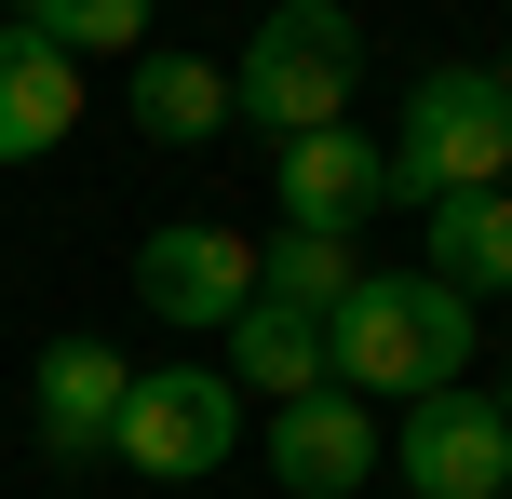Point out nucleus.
Here are the masks:
<instances>
[{
  "label": "nucleus",
  "instance_id": "16",
  "mask_svg": "<svg viewBox=\"0 0 512 499\" xmlns=\"http://www.w3.org/2000/svg\"><path fill=\"white\" fill-rule=\"evenodd\" d=\"M486 405H499V419H512V378H499V392H486Z\"/></svg>",
  "mask_w": 512,
  "mask_h": 499
},
{
  "label": "nucleus",
  "instance_id": "7",
  "mask_svg": "<svg viewBox=\"0 0 512 499\" xmlns=\"http://www.w3.org/2000/svg\"><path fill=\"white\" fill-rule=\"evenodd\" d=\"M122 392L135 365L108 338H41V365H27V432H41L54 473H81V459H108V432H122Z\"/></svg>",
  "mask_w": 512,
  "mask_h": 499
},
{
  "label": "nucleus",
  "instance_id": "5",
  "mask_svg": "<svg viewBox=\"0 0 512 499\" xmlns=\"http://www.w3.org/2000/svg\"><path fill=\"white\" fill-rule=\"evenodd\" d=\"M135 311L176 324V338H230V324L256 311V243L216 230V216H176V230L135 243Z\"/></svg>",
  "mask_w": 512,
  "mask_h": 499
},
{
  "label": "nucleus",
  "instance_id": "15",
  "mask_svg": "<svg viewBox=\"0 0 512 499\" xmlns=\"http://www.w3.org/2000/svg\"><path fill=\"white\" fill-rule=\"evenodd\" d=\"M27 27H41L54 54H149V0H27Z\"/></svg>",
  "mask_w": 512,
  "mask_h": 499
},
{
  "label": "nucleus",
  "instance_id": "11",
  "mask_svg": "<svg viewBox=\"0 0 512 499\" xmlns=\"http://www.w3.org/2000/svg\"><path fill=\"white\" fill-rule=\"evenodd\" d=\"M135 135H162V149H203L216 122H243V95H230V68L216 54H135Z\"/></svg>",
  "mask_w": 512,
  "mask_h": 499
},
{
  "label": "nucleus",
  "instance_id": "18",
  "mask_svg": "<svg viewBox=\"0 0 512 499\" xmlns=\"http://www.w3.org/2000/svg\"><path fill=\"white\" fill-rule=\"evenodd\" d=\"M499 499H512V486H499Z\"/></svg>",
  "mask_w": 512,
  "mask_h": 499
},
{
  "label": "nucleus",
  "instance_id": "14",
  "mask_svg": "<svg viewBox=\"0 0 512 499\" xmlns=\"http://www.w3.org/2000/svg\"><path fill=\"white\" fill-rule=\"evenodd\" d=\"M351 284H364L351 230H270V243H256V297H283V311H310V324H337Z\"/></svg>",
  "mask_w": 512,
  "mask_h": 499
},
{
  "label": "nucleus",
  "instance_id": "3",
  "mask_svg": "<svg viewBox=\"0 0 512 499\" xmlns=\"http://www.w3.org/2000/svg\"><path fill=\"white\" fill-rule=\"evenodd\" d=\"M351 81H364V27L337 14V0H283V14H256L230 95H243V122H270V149H283V135L351 122Z\"/></svg>",
  "mask_w": 512,
  "mask_h": 499
},
{
  "label": "nucleus",
  "instance_id": "1",
  "mask_svg": "<svg viewBox=\"0 0 512 499\" xmlns=\"http://www.w3.org/2000/svg\"><path fill=\"white\" fill-rule=\"evenodd\" d=\"M459 365H472V297L459 284H432V270H364L351 297H337V324H324V378L337 392H459Z\"/></svg>",
  "mask_w": 512,
  "mask_h": 499
},
{
  "label": "nucleus",
  "instance_id": "8",
  "mask_svg": "<svg viewBox=\"0 0 512 499\" xmlns=\"http://www.w3.org/2000/svg\"><path fill=\"white\" fill-rule=\"evenodd\" d=\"M378 459H391L378 405H364V392H337V378H324V392H297V405L270 419V473H283V499H351Z\"/></svg>",
  "mask_w": 512,
  "mask_h": 499
},
{
  "label": "nucleus",
  "instance_id": "13",
  "mask_svg": "<svg viewBox=\"0 0 512 499\" xmlns=\"http://www.w3.org/2000/svg\"><path fill=\"white\" fill-rule=\"evenodd\" d=\"M432 284H459V297H499L512 284V189L432 203Z\"/></svg>",
  "mask_w": 512,
  "mask_h": 499
},
{
  "label": "nucleus",
  "instance_id": "9",
  "mask_svg": "<svg viewBox=\"0 0 512 499\" xmlns=\"http://www.w3.org/2000/svg\"><path fill=\"white\" fill-rule=\"evenodd\" d=\"M270 189H283V230H364L391 203V162L364 122H324V135H283L270 149Z\"/></svg>",
  "mask_w": 512,
  "mask_h": 499
},
{
  "label": "nucleus",
  "instance_id": "10",
  "mask_svg": "<svg viewBox=\"0 0 512 499\" xmlns=\"http://www.w3.org/2000/svg\"><path fill=\"white\" fill-rule=\"evenodd\" d=\"M68 122H81V68L14 14V27H0V162H54Z\"/></svg>",
  "mask_w": 512,
  "mask_h": 499
},
{
  "label": "nucleus",
  "instance_id": "6",
  "mask_svg": "<svg viewBox=\"0 0 512 499\" xmlns=\"http://www.w3.org/2000/svg\"><path fill=\"white\" fill-rule=\"evenodd\" d=\"M391 473L418 499H499L512 486V419L486 392H418L405 432H391Z\"/></svg>",
  "mask_w": 512,
  "mask_h": 499
},
{
  "label": "nucleus",
  "instance_id": "12",
  "mask_svg": "<svg viewBox=\"0 0 512 499\" xmlns=\"http://www.w3.org/2000/svg\"><path fill=\"white\" fill-rule=\"evenodd\" d=\"M230 392H270V405H297V392H324V324L310 311H283V297H256V311L230 324Z\"/></svg>",
  "mask_w": 512,
  "mask_h": 499
},
{
  "label": "nucleus",
  "instance_id": "2",
  "mask_svg": "<svg viewBox=\"0 0 512 499\" xmlns=\"http://www.w3.org/2000/svg\"><path fill=\"white\" fill-rule=\"evenodd\" d=\"M391 203H459V189H512V95L499 68H418L405 95V135H391Z\"/></svg>",
  "mask_w": 512,
  "mask_h": 499
},
{
  "label": "nucleus",
  "instance_id": "4",
  "mask_svg": "<svg viewBox=\"0 0 512 499\" xmlns=\"http://www.w3.org/2000/svg\"><path fill=\"white\" fill-rule=\"evenodd\" d=\"M230 446H243V392H230V365H135L122 432H108V459H122V473H149V486H203Z\"/></svg>",
  "mask_w": 512,
  "mask_h": 499
},
{
  "label": "nucleus",
  "instance_id": "17",
  "mask_svg": "<svg viewBox=\"0 0 512 499\" xmlns=\"http://www.w3.org/2000/svg\"><path fill=\"white\" fill-rule=\"evenodd\" d=\"M499 95H512V54H499Z\"/></svg>",
  "mask_w": 512,
  "mask_h": 499
}]
</instances>
